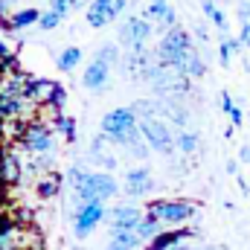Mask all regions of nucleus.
Segmentation results:
<instances>
[{
  "mask_svg": "<svg viewBox=\"0 0 250 250\" xmlns=\"http://www.w3.org/2000/svg\"><path fill=\"white\" fill-rule=\"evenodd\" d=\"M102 134L105 140L117 143V146H128L134 148L140 140H143V131H140V117L137 111L128 105V108H114L102 117Z\"/></svg>",
  "mask_w": 250,
  "mask_h": 250,
  "instance_id": "1",
  "label": "nucleus"
},
{
  "mask_svg": "<svg viewBox=\"0 0 250 250\" xmlns=\"http://www.w3.org/2000/svg\"><path fill=\"white\" fill-rule=\"evenodd\" d=\"M73 192H87L99 201H108V198H117L120 195V181L111 175V172H84V169H70L67 175Z\"/></svg>",
  "mask_w": 250,
  "mask_h": 250,
  "instance_id": "2",
  "label": "nucleus"
},
{
  "mask_svg": "<svg viewBox=\"0 0 250 250\" xmlns=\"http://www.w3.org/2000/svg\"><path fill=\"white\" fill-rule=\"evenodd\" d=\"M189 53H195V44H192V35L181 26H172L157 44V62L169 70H178V73L189 59Z\"/></svg>",
  "mask_w": 250,
  "mask_h": 250,
  "instance_id": "3",
  "label": "nucleus"
},
{
  "mask_svg": "<svg viewBox=\"0 0 250 250\" xmlns=\"http://www.w3.org/2000/svg\"><path fill=\"white\" fill-rule=\"evenodd\" d=\"M148 212L157 215L163 224L169 227H184L189 218H195V207L187 201H172V198H160V201H151L148 204Z\"/></svg>",
  "mask_w": 250,
  "mask_h": 250,
  "instance_id": "4",
  "label": "nucleus"
},
{
  "mask_svg": "<svg viewBox=\"0 0 250 250\" xmlns=\"http://www.w3.org/2000/svg\"><path fill=\"white\" fill-rule=\"evenodd\" d=\"M108 207H105V201H90V204H84V207H79L76 209V215H73V233H76V239H87L102 221H108Z\"/></svg>",
  "mask_w": 250,
  "mask_h": 250,
  "instance_id": "5",
  "label": "nucleus"
},
{
  "mask_svg": "<svg viewBox=\"0 0 250 250\" xmlns=\"http://www.w3.org/2000/svg\"><path fill=\"white\" fill-rule=\"evenodd\" d=\"M140 131H143V140L148 143V148H154L157 154H172L178 146H175V137L169 131V125L163 123L160 117H151V120H140Z\"/></svg>",
  "mask_w": 250,
  "mask_h": 250,
  "instance_id": "6",
  "label": "nucleus"
},
{
  "mask_svg": "<svg viewBox=\"0 0 250 250\" xmlns=\"http://www.w3.org/2000/svg\"><path fill=\"white\" fill-rule=\"evenodd\" d=\"M151 32H154V26L143 15L125 18V23L120 26V44H123L125 50H143V44L151 38Z\"/></svg>",
  "mask_w": 250,
  "mask_h": 250,
  "instance_id": "7",
  "label": "nucleus"
},
{
  "mask_svg": "<svg viewBox=\"0 0 250 250\" xmlns=\"http://www.w3.org/2000/svg\"><path fill=\"white\" fill-rule=\"evenodd\" d=\"M143 18L151 21V23H160L166 32L172 26H178V15H175V9H172L169 0H148V6L143 9Z\"/></svg>",
  "mask_w": 250,
  "mask_h": 250,
  "instance_id": "8",
  "label": "nucleus"
},
{
  "mask_svg": "<svg viewBox=\"0 0 250 250\" xmlns=\"http://www.w3.org/2000/svg\"><path fill=\"white\" fill-rule=\"evenodd\" d=\"M23 146H26L29 151H38V154L53 151V131L41 123L26 125V131H23Z\"/></svg>",
  "mask_w": 250,
  "mask_h": 250,
  "instance_id": "9",
  "label": "nucleus"
},
{
  "mask_svg": "<svg viewBox=\"0 0 250 250\" xmlns=\"http://www.w3.org/2000/svg\"><path fill=\"white\" fill-rule=\"evenodd\" d=\"M143 215H146V212H140V209H137V207H131V204H128V207H114V209H111V212H108V227H111V230H137V227H140V221H143Z\"/></svg>",
  "mask_w": 250,
  "mask_h": 250,
  "instance_id": "10",
  "label": "nucleus"
},
{
  "mask_svg": "<svg viewBox=\"0 0 250 250\" xmlns=\"http://www.w3.org/2000/svg\"><path fill=\"white\" fill-rule=\"evenodd\" d=\"M184 239H195V230H189V227H172V230H163L157 239H151L143 250H178L184 245Z\"/></svg>",
  "mask_w": 250,
  "mask_h": 250,
  "instance_id": "11",
  "label": "nucleus"
},
{
  "mask_svg": "<svg viewBox=\"0 0 250 250\" xmlns=\"http://www.w3.org/2000/svg\"><path fill=\"white\" fill-rule=\"evenodd\" d=\"M125 195H131V198H146L151 189H154V178H151V172L148 169H131V172H125Z\"/></svg>",
  "mask_w": 250,
  "mask_h": 250,
  "instance_id": "12",
  "label": "nucleus"
},
{
  "mask_svg": "<svg viewBox=\"0 0 250 250\" xmlns=\"http://www.w3.org/2000/svg\"><path fill=\"white\" fill-rule=\"evenodd\" d=\"M108 76H111V64H105L102 59H93V62L84 67L82 87H84V90H102V87L108 84Z\"/></svg>",
  "mask_w": 250,
  "mask_h": 250,
  "instance_id": "13",
  "label": "nucleus"
},
{
  "mask_svg": "<svg viewBox=\"0 0 250 250\" xmlns=\"http://www.w3.org/2000/svg\"><path fill=\"white\" fill-rule=\"evenodd\" d=\"M111 21H117L114 18V0H90V6H87V23L93 29H102Z\"/></svg>",
  "mask_w": 250,
  "mask_h": 250,
  "instance_id": "14",
  "label": "nucleus"
},
{
  "mask_svg": "<svg viewBox=\"0 0 250 250\" xmlns=\"http://www.w3.org/2000/svg\"><path fill=\"white\" fill-rule=\"evenodd\" d=\"M146 242L137 236V230H111V242L105 250H143Z\"/></svg>",
  "mask_w": 250,
  "mask_h": 250,
  "instance_id": "15",
  "label": "nucleus"
},
{
  "mask_svg": "<svg viewBox=\"0 0 250 250\" xmlns=\"http://www.w3.org/2000/svg\"><path fill=\"white\" fill-rule=\"evenodd\" d=\"M163 227H166V224H163V221H160L157 215L146 212V215H143V221H140V227H137V236H140V239H143V242L148 245L151 239H157V236L163 233Z\"/></svg>",
  "mask_w": 250,
  "mask_h": 250,
  "instance_id": "16",
  "label": "nucleus"
},
{
  "mask_svg": "<svg viewBox=\"0 0 250 250\" xmlns=\"http://www.w3.org/2000/svg\"><path fill=\"white\" fill-rule=\"evenodd\" d=\"M242 41L239 38H230V35H221V44H218V64L221 67H230V62H233V56L236 53H242Z\"/></svg>",
  "mask_w": 250,
  "mask_h": 250,
  "instance_id": "17",
  "label": "nucleus"
},
{
  "mask_svg": "<svg viewBox=\"0 0 250 250\" xmlns=\"http://www.w3.org/2000/svg\"><path fill=\"white\" fill-rule=\"evenodd\" d=\"M21 111H23V96L0 93V117H3V120H15Z\"/></svg>",
  "mask_w": 250,
  "mask_h": 250,
  "instance_id": "18",
  "label": "nucleus"
},
{
  "mask_svg": "<svg viewBox=\"0 0 250 250\" xmlns=\"http://www.w3.org/2000/svg\"><path fill=\"white\" fill-rule=\"evenodd\" d=\"M82 59H84V53H82L79 47H67L62 56H56V67H59L62 73H73V70L79 67Z\"/></svg>",
  "mask_w": 250,
  "mask_h": 250,
  "instance_id": "19",
  "label": "nucleus"
},
{
  "mask_svg": "<svg viewBox=\"0 0 250 250\" xmlns=\"http://www.w3.org/2000/svg\"><path fill=\"white\" fill-rule=\"evenodd\" d=\"M41 9H21V12H15L12 18H9V26L12 29H23V26H32V23H38L41 21Z\"/></svg>",
  "mask_w": 250,
  "mask_h": 250,
  "instance_id": "20",
  "label": "nucleus"
},
{
  "mask_svg": "<svg viewBox=\"0 0 250 250\" xmlns=\"http://www.w3.org/2000/svg\"><path fill=\"white\" fill-rule=\"evenodd\" d=\"M201 6H204V15L218 26V32H221V35H227V32H230V29H227V18H224V12L215 6V0H201Z\"/></svg>",
  "mask_w": 250,
  "mask_h": 250,
  "instance_id": "21",
  "label": "nucleus"
},
{
  "mask_svg": "<svg viewBox=\"0 0 250 250\" xmlns=\"http://www.w3.org/2000/svg\"><path fill=\"white\" fill-rule=\"evenodd\" d=\"M0 178L6 184H15L21 178V166H18V157L15 154H3L0 157Z\"/></svg>",
  "mask_w": 250,
  "mask_h": 250,
  "instance_id": "22",
  "label": "nucleus"
},
{
  "mask_svg": "<svg viewBox=\"0 0 250 250\" xmlns=\"http://www.w3.org/2000/svg\"><path fill=\"white\" fill-rule=\"evenodd\" d=\"M181 73L189 76V79H204V76H207V64H204V59L198 56V50H195V53H189V59L184 62Z\"/></svg>",
  "mask_w": 250,
  "mask_h": 250,
  "instance_id": "23",
  "label": "nucleus"
},
{
  "mask_svg": "<svg viewBox=\"0 0 250 250\" xmlns=\"http://www.w3.org/2000/svg\"><path fill=\"white\" fill-rule=\"evenodd\" d=\"M175 146H178V151H184V154H195V148H198V134L181 131V134L175 137Z\"/></svg>",
  "mask_w": 250,
  "mask_h": 250,
  "instance_id": "24",
  "label": "nucleus"
},
{
  "mask_svg": "<svg viewBox=\"0 0 250 250\" xmlns=\"http://www.w3.org/2000/svg\"><path fill=\"white\" fill-rule=\"evenodd\" d=\"M62 18H64V15H59L56 9H47V12L41 15V21H38V26H41L44 32H53V29H56V26L62 23Z\"/></svg>",
  "mask_w": 250,
  "mask_h": 250,
  "instance_id": "25",
  "label": "nucleus"
},
{
  "mask_svg": "<svg viewBox=\"0 0 250 250\" xmlns=\"http://www.w3.org/2000/svg\"><path fill=\"white\" fill-rule=\"evenodd\" d=\"M96 59H102L105 64H114L120 62V47L117 44H105V47H99V53H96Z\"/></svg>",
  "mask_w": 250,
  "mask_h": 250,
  "instance_id": "26",
  "label": "nucleus"
},
{
  "mask_svg": "<svg viewBox=\"0 0 250 250\" xmlns=\"http://www.w3.org/2000/svg\"><path fill=\"white\" fill-rule=\"evenodd\" d=\"M56 131H62L67 140L76 137V128H73V120H70V117H56Z\"/></svg>",
  "mask_w": 250,
  "mask_h": 250,
  "instance_id": "27",
  "label": "nucleus"
},
{
  "mask_svg": "<svg viewBox=\"0 0 250 250\" xmlns=\"http://www.w3.org/2000/svg\"><path fill=\"white\" fill-rule=\"evenodd\" d=\"M50 9H56L59 15H67L73 9V0H50Z\"/></svg>",
  "mask_w": 250,
  "mask_h": 250,
  "instance_id": "28",
  "label": "nucleus"
},
{
  "mask_svg": "<svg viewBox=\"0 0 250 250\" xmlns=\"http://www.w3.org/2000/svg\"><path fill=\"white\" fill-rule=\"evenodd\" d=\"M227 117L233 120V128H242V123H245V114H242V108H239V105H236V108H233Z\"/></svg>",
  "mask_w": 250,
  "mask_h": 250,
  "instance_id": "29",
  "label": "nucleus"
},
{
  "mask_svg": "<svg viewBox=\"0 0 250 250\" xmlns=\"http://www.w3.org/2000/svg\"><path fill=\"white\" fill-rule=\"evenodd\" d=\"M233 108H236V102L230 99V93H227V90H221V111H224V114H230Z\"/></svg>",
  "mask_w": 250,
  "mask_h": 250,
  "instance_id": "30",
  "label": "nucleus"
},
{
  "mask_svg": "<svg viewBox=\"0 0 250 250\" xmlns=\"http://www.w3.org/2000/svg\"><path fill=\"white\" fill-rule=\"evenodd\" d=\"M38 192H41V198H50V195L56 192V181H44V184H38Z\"/></svg>",
  "mask_w": 250,
  "mask_h": 250,
  "instance_id": "31",
  "label": "nucleus"
},
{
  "mask_svg": "<svg viewBox=\"0 0 250 250\" xmlns=\"http://www.w3.org/2000/svg\"><path fill=\"white\" fill-rule=\"evenodd\" d=\"M239 21H242V23L250 21V0H242V3H239Z\"/></svg>",
  "mask_w": 250,
  "mask_h": 250,
  "instance_id": "32",
  "label": "nucleus"
},
{
  "mask_svg": "<svg viewBox=\"0 0 250 250\" xmlns=\"http://www.w3.org/2000/svg\"><path fill=\"white\" fill-rule=\"evenodd\" d=\"M239 41H242L245 47H250V21L248 23H242V35H239Z\"/></svg>",
  "mask_w": 250,
  "mask_h": 250,
  "instance_id": "33",
  "label": "nucleus"
},
{
  "mask_svg": "<svg viewBox=\"0 0 250 250\" xmlns=\"http://www.w3.org/2000/svg\"><path fill=\"white\" fill-rule=\"evenodd\" d=\"M195 38L198 41H209V32H207V26L201 23V26H195Z\"/></svg>",
  "mask_w": 250,
  "mask_h": 250,
  "instance_id": "34",
  "label": "nucleus"
},
{
  "mask_svg": "<svg viewBox=\"0 0 250 250\" xmlns=\"http://www.w3.org/2000/svg\"><path fill=\"white\" fill-rule=\"evenodd\" d=\"M125 6H128V0H114V18H120V15H123Z\"/></svg>",
  "mask_w": 250,
  "mask_h": 250,
  "instance_id": "35",
  "label": "nucleus"
},
{
  "mask_svg": "<svg viewBox=\"0 0 250 250\" xmlns=\"http://www.w3.org/2000/svg\"><path fill=\"white\" fill-rule=\"evenodd\" d=\"M15 3H18V0H0V15H3V12H12Z\"/></svg>",
  "mask_w": 250,
  "mask_h": 250,
  "instance_id": "36",
  "label": "nucleus"
},
{
  "mask_svg": "<svg viewBox=\"0 0 250 250\" xmlns=\"http://www.w3.org/2000/svg\"><path fill=\"white\" fill-rule=\"evenodd\" d=\"M239 157H242V163H250V146H242V151H239Z\"/></svg>",
  "mask_w": 250,
  "mask_h": 250,
  "instance_id": "37",
  "label": "nucleus"
},
{
  "mask_svg": "<svg viewBox=\"0 0 250 250\" xmlns=\"http://www.w3.org/2000/svg\"><path fill=\"white\" fill-rule=\"evenodd\" d=\"M201 250H227V245H204Z\"/></svg>",
  "mask_w": 250,
  "mask_h": 250,
  "instance_id": "38",
  "label": "nucleus"
},
{
  "mask_svg": "<svg viewBox=\"0 0 250 250\" xmlns=\"http://www.w3.org/2000/svg\"><path fill=\"white\" fill-rule=\"evenodd\" d=\"M178 250H187V248H184V245H181V248H178Z\"/></svg>",
  "mask_w": 250,
  "mask_h": 250,
  "instance_id": "39",
  "label": "nucleus"
},
{
  "mask_svg": "<svg viewBox=\"0 0 250 250\" xmlns=\"http://www.w3.org/2000/svg\"><path fill=\"white\" fill-rule=\"evenodd\" d=\"M248 120H250V117H248Z\"/></svg>",
  "mask_w": 250,
  "mask_h": 250,
  "instance_id": "40",
  "label": "nucleus"
}]
</instances>
